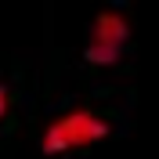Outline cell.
Returning a JSON list of instances; mask_svg holds the SVG:
<instances>
[{
	"instance_id": "obj_1",
	"label": "cell",
	"mask_w": 159,
	"mask_h": 159,
	"mask_svg": "<svg viewBox=\"0 0 159 159\" xmlns=\"http://www.w3.org/2000/svg\"><path fill=\"white\" fill-rule=\"evenodd\" d=\"M112 134L109 119L94 109H69L58 119H51L43 130V152L47 156H65V152H80L90 148Z\"/></svg>"
},
{
	"instance_id": "obj_2",
	"label": "cell",
	"mask_w": 159,
	"mask_h": 159,
	"mask_svg": "<svg viewBox=\"0 0 159 159\" xmlns=\"http://www.w3.org/2000/svg\"><path fill=\"white\" fill-rule=\"evenodd\" d=\"M130 43V22L119 11H101L90 22V40H87V61L90 65H116Z\"/></svg>"
},
{
	"instance_id": "obj_3",
	"label": "cell",
	"mask_w": 159,
	"mask_h": 159,
	"mask_svg": "<svg viewBox=\"0 0 159 159\" xmlns=\"http://www.w3.org/2000/svg\"><path fill=\"white\" fill-rule=\"evenodd\" d=\"M7 112H11V90L4 87V83H0V119L7 116Z\"/></svg>"
}]
</instances>
